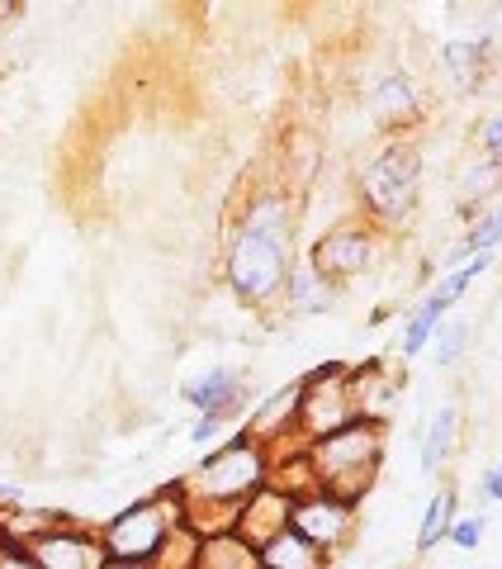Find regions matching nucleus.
Returning <instances> with one entry per match:
<instances>
[{
    "mask_svg": "<svg viewBox=\"0 0 502 569\" xmlns=\"http://www.w3.org/2000/svg\"><path fill=\"white\" fill-rule=\"evenodd\" d=\"M290 266H294V194L275 186L257 190L228 238L223 280L242 305L271 309L280 305Z\"/></svg>",
    "mask_w": 502,
    "mask_h": 569,
    "instance_id": "nucleus-1",
    "label": "nucleus"
},
{
    "mask_svg": "<svg viewBox=\"0 0 502 569\" xmlns=\"http://www.w3.org/2000/svg\"><path fill=\"white\" fill-rule=\"evenodd\" d=\"M261 485H271V447H261L247 427H238L228 441L213 447V456H204L175 485V493L185 503V527L200 531V537L204 531H228L238 508Z\"/></svg>",
    "mask_w": 502,
    "mask_h": 569,
    "instance_id": "nucleus-2",
    "label": "nucleus"
},
{
    "mask_svg": "<svg viewBox=\"0 0 502 569\" xmlns=\"http://www.w3.org/2000/svg\"><path fill=\"white\" fill-rule=\"evenodd\" d=\"M303 466H309L313 489H328V493H342L347 503H361L384 466V422L351 418L337 432L309 441L303 447Z\"/></svg>",
    "mask_w": 502,
    "mask_h": 569,
    "instance_id": "nucleus-3",
    "label": "nucleus"
},
{
    "mask_svg": "<svg viewBox=\"0 0 502 569\" xmlns=\"http://www.w3.org/2000/svg\"><path fill=\"white\" fill-rule=\"evenodd\" d=\"M361 204L374 223H403L422 200V152L412 138H389L361 167Z\"/></svg>",
    "mask_w": 502,
    "mask_h": 569,
    "instance_id": "nucleus-4",
    "label": "nucleus"
},
{
    "mask_svg": "<svg viewBox=\"0 0 502 569\" xmlns=\"http://www.w3.org/2000/svg\"><path fill=\"white\" fill-rule=\"evenodd\" d=\"M181 522H185V503H181V493H175V485L152 493V498H138L133 508H123L119 518H110L100 527L104 560L148 565L161 550V541H167Z\"/></svg>",
    "mask_w": 502,
    "mask_h": 569,
    "instance_id": "nucleus-5",
    "label": "nucleus"
},
{
    "mask_svg": "<svg viewBox=\"0 0 502 569\" xmlns=\"http://www.w3.org/2000/svg\"><path fill=\"white\" fill-rule=\"evenodd\" d=\"M351 366H318L313 376L299 380V413H294V437L309 447V441L337 432L347 427L355 413V399H351Z\"/></svg>",
    "mask_w": 502,
    "mask_h": 569,
    "instance_id": "nucleus-6",
    "label": "nucleus"
},
{
    "mask_svg": "<svg viewBox=\"0 0 502 569\" xmlns=\"http://www.w3.org/2000/svg\"><path fill=\"white\" fill-rule=\"evenodd\" d=\"M355 512L361 503H347L342 493L328 489H303L290 498V531H299L309 546H318L322 556H337L351 537H355Z\"/></svg>",
    "mask_w": 502,
    "mask_h": 569,
    "instance_id": "nucleus-7",
    "label": "nucleus"
},
{
    "mask_svg": "<svg viewBox=\"0 0 502 569\" xmlns=\"http://www.w3.org/2000/svg\"><path fill=\"white\" fill-rule=\"evenodd\" d=\"M374 261H380V238H374V228H365V223L328 228V233L313 242V252H309V266L322 280H332L337 290H342L347 280L365 276Z\"/></svg>",
    "mask_w": 502,
    "mask_h": 569,
    "instance_id": "nucleus-8",
    "label": "nucleus"
},
{
    "mask_svg": "<svg viewBox=\"0 0 502 569\" xmlns=\"http://www.w3.org/2000/svg\"><path fill=\"white\" fill-rule=\"evenodd\" d=\"M24 556L33 560V569H104V546H100V531L91 527H77L58 518L48 531H39Z\"/></svg>",
    "mask_w": 502,
    "mask_h": 569,
    "instance_id": "nucleus-9",
    "label": "nucleus"
},
{
    "mask_svg": "<svg viewBox=\"0 0 502 569\" xmlns=\"http://www.w3.org/2000/svg\"><path fill=\"white\" fill-rule=\"evenodd\" d=\"M181 399H185L200 418H223V422L232 427V422H238L247 408H251V389H247V380H242L238 366H213V370L194 376V380L181 389Z\"/></svg>",
    "mask_w": 502,
    "mask_h": 569,
    "instance_id": "nucleus-10",
    "label": "nucleus"
},
{
    "mask_svg": "<svg viewBox=\"0 0 502 569\" xmlns=\"http://www.w3.org/2000/svg\"><path fill=\"white\" fill-rule=\"evenodd\" d=\"M290 498H294V493H284L280 485H261V489L238 508V518H232V531H238L247 546H265V541L275 537V531L290 527Z\"/></svg>",
    "mask_w": 502,
    "mask_h": 569,
    "instance_id": "nucleus-11",
    "label": "nucleus"
},
{
    "mask_svg": "<svg viewBox=\"0 0 502 569\" xmlns=\"http://www.w3.org/2000/svg\"><path fill=\"white\" fill-rule=\"evenodd\" d=\"M370 110L384 129H412L422 119V100H418V86L403 71H384L380 81L370 86Z\"/></svg>",
    "mask_w": 502,
    "mask_h": 569,
    "instance_id": "nucleus-12",
    "label": "nucleus"
},
{
    "mask_svg": "<svg viewBox=\"0 0 502 569\" xmlns=\"http://www.w3.org/2000/svg\"><path fill=\"white\" fill-rule=\"evenodd\" d=\"M337 299H342V290H337L332 280H322L309 261H294L290 276H284V290H280V305L290 309L294 318H318L337 309Z\"/></svg>",
    "mask_w": 502,
    "mask_h": 569,
    "instance_id": "nucleus-13",
    "label": "nucleus"
},
{
    "mask_svg": "<svg viewBox=\"0 0 502 569\" xmlns=\"http://www.w3.org/2000/svg\"><path fill=\"white\" fill-rule=\"evenodd\" d=\"M455 441H460V408L455 403H441L432 418H426L422 437H418V470L422 475H436L445 460L455 456Z\"/></svg>",
    "mask_w": 502,
    "mask_h": 569,
    "instance_id": "nucleus-14",
    "label": "nucleus"
},
{
    "mask_svg": "<svg viewBox=\"0 0 502 569\" xmlns=\"http://www.w3.org/2000/svg\"><path fill=\"white\" fill-rule=\"evenodd\" d=\"M194 569H261L257 546H247L238 531H204L194 550Z\"/></svg>",
    "mask_w": 502,
    "mask_h": 569,
    "instance_id": "nucleus-15",
    "label": "nucleus"
},
{
    "mask_svg": "<svg viewBox=\"0 0 502 569\" xmlns=\"http://www.w3.org/2000/svg\"><path fill=\"white\" fill-rule=\"evenodd\" d=\"M257 560H261V569H328V556L290 527L275 531L265 546H257Z\"/></svg>",
    "mask_w": 502,
    "mask_h": 569,
    "instance_id": "nucleus-16",
    "label": "nucleus"
},
{
    "mask_svg": "<svg viewBox=\"0 0 502 569\" xmlns=\"http://www.w3.org/2000/svg\"><path fill=\"white\" fill-rule=\"evenodd\" d=\"M489 58H493V43L483 39V33H479V39H445V43H441V67L451 71V81L460 86V91L479 86Z\"/></svg>",
    "mask_w": 502,
    "mask_h": 569,
    "instance_id": "nucleus-17",
    "label": "nucleus"
},
{
    "mask_svg": "<svg viewBox=\"0 0 502 569\" xmlns=\"http://www.w3.org/2000/svg\"><path fill=\"white\" fill-rule=\"evenodd\" d=\"M502 190V167L498 162H489V157H470V162L460 167V181H455V200H460V209L464 213H474V209H483L493 200V194Z\"/></svg>",
    "mask_w": 502,
    "mask_h": 569,
    "instance_id": "nucleus-18",
    "label": "nucleus"
},
{
    "mask_svg": "<svg viewBox=\"0 0 502 569\" xmlns=\"http://www.w3.org/2000/svg\"><path fill=\"white\" fill-rule=\"evenodd\" d=\"M455 503H460L455 489H441V493L426 498L422 522H418V541H412V546H418V556H432L436 546H445V531H451V522L460 518Z\"/></svg>",
    "mask_w": 502,
    "mask_h": 569,
    "instance_id": "nucleus-19",
    "label": "nucleus"
},
{
    "mask_svg": "<svg viewBox=\"0 0 502 569\" xmlns=\"http://www.w3.org/2000/svg\"><path fill=\"white\" fill-rule=\"evenodd\" d=\"M445 313H451V309H441L432 295H426L422 305L408 313V323H403V342H399L403 361H418V356H422L426 347H432V337H436V328L445 323Z\"/></svg>",
    "mask_w": 502,
    "mask_h": 569,
    "instance_id": "nucleus-20",
    "label": "nucleus"
},
{
    "mask_svg": "<svg viewBox=\"0 0 502 569\" xmlns=\"http://www.w3.org/2000/svg\"><path fill=\"white\" fill-rule=\"evenodd\" d=\"M194 550H200V531H190L181 522L167 541H161V550L148 560V569H194Z\"/></svg>",
    "mask_w": 502,
    "mask_h": 569,
    "instance_id": "nucleus-21",
    "label": "nucleus"
},
{
    "mask_svg": "<svg viewBox=\"0 0 502 569\" xmlns=\"http://www.w3.org/2000/svg\"><path fill=\"white\" fill-rule=\"evenodd\" d=\"M470 337H474V328L464 323V318H445V323L436 328V337H432V347H436V366H441V370L460 366V361H464V351H470Z\"/></svg>",
    "mask_w": 502,
    "mask_h": 569,
    "instance_id": "nucleus-22",
    "label": "nucleus"
},
{
    "mask_svg": "<svg viewBox=\"0 0 502 569\" xmlns=\"http://www.w3.org/2000/svg\"><path fill=\"white\" fill-rule=\"evenodd\" d=\"M464 247H470V257L474 252H493L498 257V247H502V204H493V209H483L479 219H474V228L460 238Z\"/></svg>",
    "mask_w": 502,
    "mask_h": 569,
    "instance_id": "nucleus-23",
    "label": "nucleus"
},
{
    "mask_svg": "<svg viewBox=\"0 0 502 569\" xmlns=\"http://www.w3.org/2000/svg\"><path fill=\"white\" fill-rule=\"evenodd\" d=\"M483 531H489V518H483V512H464V518L451 522L445 541H451L455 550H479L483 546Z\"/></svg>",
    "mask_w": 502,
    "mask_h": 569,
    "instance_id": "nucleus-24",
    "label": "nucleus"
},
{
    "mask_svg": "<svg viewBox=\"0 0 502 569\" xmlns=\"http://www.w3.org/2000/svg\"><path fill=\"white\" fill-rule=\"evenodd\" d=\"M479 148H483V157H489V162H498V167H502V114L483 119V129H479Z\"/></svg>",
    "mask_w": 502,
    "mask_h": 569,
    "instance_id": "nucleus-25",
    "label": "nucleus"
},
{
    "mask_svg": "<svg viewBox=\"0 0 502 569\" xmlns=\"http://www.w3.org/2000/svg\"><path fill=\"white\" fill-rule=\"evenodd\" d=\"M223 432H228L223 418H200V422L190 427V441H194V447H209V441H219Z\"/></svg>",
    "mask_w": 502,
    "mask_h": 569,
    "instance_id": "nucleus-26",
    "label": "nucleus"
},
{
    "mask_svg": "<svg viewBox=\"0 0 502 569\" xmlns=\"http://www.w3.org/2000/svg\"><path fill=\"white\" fill-rule=\"evenodd\" d=\"M479 498L483 503H502V460L479 475Z\"/></svg>",
    "mask_w": 502,
    "mask_h": 569,
    "instance_id": "nucleus-27",
    "label": "nucleus"
},
{
    "mask_svg": "<svg viewBox=\"0 0 502 569\" xmlns=\"http://www.w3.org/2000/svg\"><path fill=\"white\" fill-rule=\"evenodd\" d=\"M0 569H33V560L24 556V546H10V541H0Z\"/></svg>",
    "mask_w": 502,
    "mask_h": 569,
    "instance_id": "nucleus-28",
    "label": "nucleus"
},
{
    "mask_svg": "<svg viewBox=\"0 0 502 569\" xmlns=\"http://www.w3.org/2000/svg\"><path fill=\"white\" fill-rule=\"evenodd\" d=\"M14 503H24V493L14 485H0V508H14Z\"/></svg>",
    "mask_w": 502,
    "mask_h": 569,
    "instance_id": "nucleus-29",
    "label": "nucleus"
},
{
    "mask_svg": "<svg viewBox=\"0 0 502 569\" xmlns=\"http://www.w3.org/2000/svg\"><path fill=\"white\" fill-rule=\"evenodd\" d=\"M104 569H148V565H123V560H104Z\"/></svg>",
    "mask_w": 502,
    "mask_h": 569,
    "instance_id": "nucleus-30",
    "label": "nucleus"
}]
</instances>
